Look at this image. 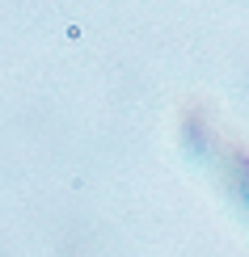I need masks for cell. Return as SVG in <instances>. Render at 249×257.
<instances>
[{
	"label": "cell",
	"instance_id": "cell-1",
	"mask_svg": "<svg viewBox=\"0 0 249 257\" xmlns=\"http://www.w3.org/2000/svg\"><path fill=\"white\" fill-rule=\"evenodd\" d=\"M178 131H182V148L207 169L211 181L224 190V198L236 202L249 219V144L203 101H190L182 110Z\"/></svg>",
	"mask_w": 249,
	"mask_h": 257
}]
</instances>
